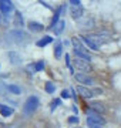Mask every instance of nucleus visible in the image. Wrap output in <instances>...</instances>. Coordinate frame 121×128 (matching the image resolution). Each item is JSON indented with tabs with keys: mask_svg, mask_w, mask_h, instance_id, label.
Segmentation results:
<instances>
[{
	"mask_svg": "<svg viewBox=\"0 0 121 128\" xmlns=\"http://www.w3.org/2000/svg\"><path fill=\"white\" fill-rule=\"evenodd\" d=\"M87 124L90 128H100L102 124H106V120L101 117V114H97V112L90 110L88 115H87Z\"/></svg>",
	"mask_w": 121,
	"mask_h": 128,
	"instance_id": "nucleus-1",
	"label": "nucleus"
},
{
	"mask_svg": "<svg viewBox=\"0 0 121 128\" xmlns=\"http://www.w3.org/2000/svg\"><path fill=\"white\" fill-rule=\"evenodd\" d=\"M38 104H40V101H38V98L36 96L28 97L27 100H26V102H24V114L30 115L32 112H34V111L37 110Z\"/></svg>",
	"mask_w": 121,
	"mask_h": 128,
	"instance_id": "nucleus-2",
	"label": "nucleus"
},
{
	"mask_svg": "<svg viewBox=\"0 0 121 128\" xmlns=\"http://www.w3.org/2000/svg\"><path fill=\"white\" fill-rule=\"evenodd\" d=\"M74 67L77 70H81V73H88V71H91V66H90V63H87V61H84V60H80V58H74Z\"/></svg>",
	"mask_w": 121,
	"mask_h": 128,
	"instance_id": "nucleus-3",
	"label": "nucleus"
},
{
	"mask_svg": "<svg viewBox=\"0 0 121 128\" xmlns=\"http://www.w3.org/2000/svg\"><path fill=\"white\" fill-rule=\"evenodd\" d=\"M74 78H76L78 82L84 84V86H91V84L94 82L93 78L90 77L88 74H86V73H76V74H74Z\"/></svg>",
	"mask_w": 121,
	"mask_h": 128,
	"instance_id": "nucleus-4",
	"label": "nucleus"
},
{
	"mask_svg": "<svg viewBox=\"0 0 121 128\" xmlns=\"http://www.w3.org/2000/svg\"><path fill=\"white\" fill-rule=\"evenodd\" d=\"M7 37H9L10 40L16 41V43H19V41H23L24 38H26V34H24L20 28H17V30H12V32H9V34H7Z\"/></svg>",
	"mask_w": 121,
	"mask_h": 128,
	"instance_id": "nucleus-5",
	"label": "nucleus"
},
{
	"mask_svg": "<svg viewBox=\"0 0 121 128\" xmlns=\"http://www.w3.org/2000/svg\"><path fill=\"white\" fill-rule=\"evenodd\" d=\"M78 27L81 30H91L94 27V18L91 17H84L78 20Z\"/></svg>",
	"mask_w": 121,
	"mask_h": 128,
	"instance_id": "nucleus-6",
	"label": "nucleus"
},
{
	"mask_svg": "<svg viewBox=\"0 0 121 128\" xmlns=\"http://www.w3.org/2000/svg\"><path fill=\"white\" fill-rule=\"evenodd\" d=\"M13 10V3L9 0H0V12L3 14H9Z\"/></svg>",
	"mask_w": 121,
	"mask_h": 128,
	"instance_id": "nucleus-7",
	"label": "nucleus"
},
{
	"mask_svg": "<svg viewBox=\"0 0 121 128\" xmlns=\"http://www.w3.org/2000/svg\"><path fill=\"white\" fill-rule=\"evenodd\" d=\"M86 38L90 40L94 46H97L98 48H100L101 44H104V40H102V37L100 36V33H98V34H88V36H86Z\"/></svg>",
	"mask_w": 121,
	"mask_h": 128,
	"instance_id": "nucleus-8",
	"label": "nucleus"
},
{
	"mask_svg": "<svg viewBox=\"0 0 121 128\" xmlns=\"http://www.w3.org/2000/svg\"><path fill=\"white\" fill-rule=\"evenodd\" d=\"M71 16H73V18H76V20H81L83 18V13H84V10L81 6H71Z\"/></svg>",
	"mask_w": 121,
	"mask_h": 128,
	"instance_id": "nucleus-9",
	"label": "nucleus"
},
{
	"mask_svg": "<svg viewBox=\"0 0 121 128\" xmlns=\"http://www.w3.org/2000/svg\"><path fill=\"white\" fill-rule=\"evenodd\" d=\"M76 90L80 92V96L83 97V98H91V97L94 96L93 91H91V90H88V88H86L84 86H77V87H76Z\"/></svg>",
	"mask_w": 121,
	"mask_h": 128,
	"instance_id": "nucleus-10",
	"label": "nucleus"
},
{
	"mask_svg": "<svg viewBox=\"0 0 121 128\" xmlns=\"http://www.w3.org/2000/svg\"><path fill=\"white\" fill-rule=\"evenodd\" d=\"M90 110L94 111V112H97V114H104L106 112V107L101 104V102H97V101H94L90 104Z\"/></svg>",
	"mask_w": 121,
	"mask_h": 128,
	"instance_id": "nucleus-11",
	"label": "nucleus"
},
{
	"mask_svg": "<svg viewBox=\"0 0 121 128\" xmlns=\"http://www.w3.org/2000/svg\"><path fill=\"white\" fill-rule=\"evenodd\" d=\"M43 28H44V26H43L42 23H38V22H30V23H28V30L33 32V33L43 32Z\"/></svg>",
	"mask_w": 121,
	"mask_h": 128,
	"instance_id": "nucleus-12",
	"label": "nucleus"
},
{
	"mask_svg": "<svg viewBox=\"0 0 121 128\" xmlns=\"http://www.w3.org/2000/svg\"><path fill=\"white\" fill-rule=\"evenodd\" d=\"M13 24L16 26V27H23V24H24V22H23V16H22V13L20 12H16L14 13V17H13Z\"/></svg>",
	"mask_w": 121,
	"mask_h": 128,
	"instance_id": "nucleus-13",
	"label": "nucleus"
},
{
	"mask_svg": "<svg viewBox=\"0 0 121 128\" xmlns=\"http://www.w3.org/2000/svg\"><path fill=\"white\" fill-rule=\"evenodd\" d=\"M71 44L74 47V51H86V48L83 46V41L80 40V38H77V37L71 38Z\"/></svg>",
	"mask_w": 121,
	"mask_h": 128,
	"instance_id": "nucleus-14",
	"label": "nucleus"
},
{
	"mask_svg": "<svg viewBox=\"0 0 121 128\" xmlns=\"http://www.w3.org/2000/svg\"><path fill=\"white\" fill-rule=\"evenodd\" d=\"M76 53V57L80 60H84V61H87V63H90L91 61V56L87 53V51H74Z\"/></svg>",
	"mask_w": 121,
	"mask_h": 128,
	"instance_id": "nucleus-15",
	"label": "nucleus"
},
{
	"mask_svg": "<svg viewBox=\"0 0 121 128\" xmlns=\"http://www.w3.org/2000/svg\"><path fill=\"white\" fill-rule=\"evenodd\" d=\"M13 108H10L7 105H2L0 104V114L3 115V117H10V115H13Z\"/></svg>",
	"mask_w": 121,
	"mask_h": 128,
	"instance_id": "nucleus-16",
	"label": "nucleus"
},
{
	"mask_svg": "<svg viewBox=\"0 0 121 128\" xmlns=\"http://www.w3.org/2000/svg\"><path fill=\"white\" fill-rule=\"evenodd\" d=\"M66 10V6H61V7H58V10L56 12V14H54V17H53V20H51V28L54 27L60 20H58V17H60V14H61V12H64Z\"/></svg>",
	"mask_w": 121,
	"mask_h": 128,
	"instance_id": "nucleus-17",
	"label": "nucleus"
},
{
	"mask_svg": "<svg viewBox=\"0 0 121 128\" xmlns=\"http://www.w3.org/2000/svg\"><path fill=\"white\" fill-rule=\"evenodd\" d=\"M64 27H66V22L64 20H60L58 23L53 27V30H54V34H57V36H60L61 33H63V30H64Z\"/></svg>",
	"mask_w": 121,
	"mask_h": 128,
	"instance_id": "nucleus-18",
	"label": "nucleus"
},
{
	"mask_svg": "<svg viewBox=\"0 0 121 128\" xmlns=\"http://www.w3.org/2000/svg\"><path fill=\"white\" fill-rule=\"evenodd\" d=\"M9 58L12 61V64H20L22 61V57H20L19 53H16V51H10L9 53Z\"/></svg>",
	"mask_w": 121,
	"mask_h": 128,
	"instance_id": "nucleus-19",
	"label": "nucleus"
},
{
	"mask_svg": "<svg viewBox=\"0 0 121 128\" xmlns=\"http://www.w3.org/2000/svg\"><path fill=\"white\" fill-rule=\"evenodd\" d=\"M51 41H53V38H51L50 36H44L42 40L37 41V47H44V46H47V44H50Z\"/></svg>",
	"mask_w": 121,
	"mask_h": 128,
	"instance_id": "nucleus-20",
	"label": "nucleus"
},
{
	"mask_svg": "<svg viewBox=\"0 0 121 128\" xmlns=\"http://www.w3.org/2000/svg\"><path fill=\"white\" fill-rule=\"evenodd\" d=\"M61 54H63V43H57L56 47H54V57L61 58Z\"/></svg>",
	"mask_w": 121,
	"mask_h": 128,
	"instance_id": "nucleus-21",
	"label": "nucleus"
},
{
	"mask_svg": "<svg viewBox=\"0 0 121 128\" xmlns=\"http://www.w3.org/2000/svg\"><path fill=\"white\" fill-rule=\"evenodd\" d=\"M7 88H9V92H12V94H16V96H19V94H22V90H20L19 86H14V84H10V86H7Z\"/></svg>",
	"mask_w": 121,
	"mask_h": 128,
	"instance_id": "nucleus-22",
	"label": "nucleus"
},
{
	"mask_svg": "<svg viewBox=\"0 0 121 128\" xmlns=\"http://www.w3.org/2000/svg\"><path fill=\"white\" fill-rule=\"evenodd\" d=\"M54 91H56V86H54L51 81H47L46 82V92L47 94H53Z\"/></svg>",
	"mask_w": 121,
	"mask_h": 128,
	"instance_id": "nucleus-23",
	"label": "nucleus"
},
{
	"mask_svg": "<svg viewBox=\"0 0 121 128\" xmlns=\"http://www.w3.org/2000/svg\"><path fill=\"white\" fill-rule=\"evenodd\" d=\"M81 41H83V43H84V44H86L87 47H90L91 50H94V51H97V50H98V47H97V46H94L93 43H91L90 40H87L86 37H83V38H81Z\"/></svg>",
	"mask_w": 121,
	"mask_h": 128,
	"instance_id": "nucleus-24",
	"label": "nucleus"
},
{
	"mask_svg": "<svg viewBox=\"0 0 121 128\" xmlns=\"http://www.w3.org/2000/svg\"><path fill=\"white\" fill-rule=\"evenodd\" d=\"M60 104H61V100H60V98L54 100L53 102H51V111H54V110H56V108H57V107H58Z\"/></svg>",
	"mask_w": 121,
	"mask_h": 128,
	"instance_id": "nucleus-25",
	"label": "nucleus"
},
{
	"mask_svg": "<svg viewBox=\"0 0 121 128\" xmlns=\"http://www.w3.org/2000/svg\"><path fill=\"white\" fill-rule=\"evenodd\" d=\"M6 91H9V88H7V86H6L3 81H0V94H4Z\"/></svg>",
	"mask_w": 121,
	"mask_h": 128,
	"instance_id": "nucleus-26",
	"label": "nucleus"
},
{
	"mask_svg": "<svg viewBox=\"0 0 121 128\" xmlns=\"http://www.w3.org/2000/svg\"><path fill=\"white\" fill-rule=\"evenodd\" d=\"M43 68H44V63L43 61H37L36 63V71H42Z\"/></svg>",
	"mask_w": 121,
	"mask_h": 128,
	"instance_id": "nucleus-27",
	"label": "nucleus"
},
{
	"mask_svg": "<svg viewBox=\"0 0 121 128\" xmlns=\"http://www.w3.org/2000/svg\"><path fill=\"white\" fill-rule=\"evenodd\" d=\"M26 70H27L28 73H34L36 71V64H28L27 67H26Z\"/></svg>",
	"mask_w": 121,
	"mask_h": 128,
	"instance_id": "nucleus-28",
	"label": "nucleus"
},
{
	"mask_svg": "<svg viewBox=\"0 0 121 128\" xmlns=\"http://www.w3.org/2000/svg\"><path fill=\"white\" fill-rule=\"evenodd\" d=\"M61 97H63V98H70L71 94H70L68 90H63V91H61Z\"/></svg>",
	"mask_w": 121,
	"mask_h": 128,
	"instance_id": "nucleus-29",
	"label": "nucleus"
},
{
	"mask_svg": "<svg viewBox=\"0 0 121 128\" xmlns=\"http://www.w3.org/2000/svg\"><path fill=\"white\" fill-rule=\"evenodd\" d=\"M68 122L70 124H78V117H70V118H68Z\"/></svg>",
	"mask_w": 121,
	"mask_h": 128,
	"instance_id": "nucleus-30",
	"label": "nucleus"
},
{
	"mask_svg": "<svg viewBox=\"0 0 121 128\" xmlns=\"http://www.w3.org/2000/svg\"><path fill=\"white\" fill-rule=\"evenodd\" d=\"M71 6H80V0H70Z\"/></svg>",
	"mask_w": 121,
	"mask_h": 128,
	"instance_id": "nucleus-31",
	"label": "nucleus"
},
{
	"mask_svg": "<svg viewBox=\"0 0 121 128\" xmlns=\"http://www.w3.org/2000/svg\"><path fill=\"white\" fill-rule=\"evenodd\" d=\"M93 94H102V90H101V88H94Z\"/></svg>",
	"mask_w": 121,
	"mask_h": 128,
	"instance_id": "nucleus-32",
	"label": "nucleus"
}]
</instances>
